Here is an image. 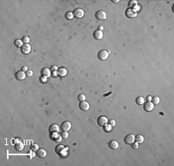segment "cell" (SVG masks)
<instances>
[{
    "mask_svg": "<svg viewBox=\"0 0 174 166\" xmlns=\"http://www.w3.org/2000/svg\"><path fill=\"white\" fill-rule=\"evenodd\" d=\"M67 70L64 68V67H60V68H59L58 70H57V74L58 76H61V77H63V76H65L67 75Z\"/></svg>",
    "mask_w": 174,
    "mask_h": 166,
    "instance_id": "obj_19",
    "label": "cell"
},
{
    "mask_svg": "<svg viewBox=\"0 0 174 166\" xmlns=\"http://www.w3.org/2000/svg\"><path fill=\"white\" fill-rule=\"evenodd\" d=\"M112 2H114V3H117V2H119V0H112Z\"/></svg>",
    "mask_w": 174,
    "mask_h": 166,
    "instance_id": "obj_38",
    "label": "cell"
},
{
    "mask_svg": "<svg viewBox=\"0 0 174 166\" xmlns=\"http://www.w3.org/2000/svg\"><path fill=\"white\" fill-rule=\"evenodd\" d=\"M95 17L98 20H104L107 17V14L103 10H99L95 13Z\"/></svg>",
    "mask_w": 174,
    "mask_h": 166,
    "instance_id": "obj_4",
    "label": "cell"
},
{
    "mask_svg": "<svg viewBox=\"0 0 174 166\" xmlns=\"http://www.w3.org/2000/svg\"><path fill=\"white\" fill-rule=\"evenodd\" d=\"M57 70H58V68H57V66H52L50 67V71H51V73L57 72Z\"/></svg>",
    "mask_w": 174,
    "mask_h": 166,
    "instance_id": "obj_32",
    "label": "cell"
},
{
    "mask_svg": "<svg viewBox=\"0 0 174 166\" xmlns=\"http://www.w3.org/2000/svg\"><path fill=\"white\" fill-rule=\"evenodd\" d=\"M85 99H86V97H85V94H80L78 96V100H79L80 102V101H85Z\"/></svg>",
    "mask_w": 174,
    "mask_h": 166,
    "instance_id": "obj_30",
    "label": "cell"
},
{
    "mask_svg": "<svg viewBox=\"0 0 174 166\" xmlns=\"http://www.w3.org/2000/svg\"><path fill=\"white\" fill-rule=\"evenodd\" d=\"M132 148L137 149L138 147H139V143H138V142H133V143L132 144Z\"/></svg>",
    "mask_w": 174,
    "mask_h": 166,
    "instance_id": "obj_34",
    "label": "cell"
},
{
    "mask_svg": "<svg viewBox=\"0 0 174 166\" xmlns=\"http://www.w3.org/2000/svg\"><path fill=\"white\" fill-rule=\"evenodd\" d=\"M108 56H109V53L105 50H102L101 51L98 52V59H100L101 60H105L108 58Z\"/></svg>",
    "mask_w": 174,
    "mask_h": 166,
    "instance_id": "obj_2",
    "label": "cell"
},
{
    "mask_svg": "<svg viewBox=\"0 0 174 166\" xmlns=\"http://www.w3.org/2000/svg\"><path fill=\"white\" fill-rule=\"evenodd\" d=\"M36 154L39 158H45L46 155V150L43 149V148H39L36 152Z\"/></svg>",
    "mask_w": 174,
    "mask_h": 166,
    "instance_id": "obj_14",
    "label": "cell"
},
{
    "mask_svg": "<svg viewBox=\"0 0 174 166\" xmlns=\"http://www.w3.org/2000/svg\"><path fill=\"white\" fill-rule=\"evenodd\" d=\"M64 149H65V147L63 144H58V145H57L55 147V152L57 154H58V155H60L62 152H64Z\"/></svg>",
    "mask_w": 174,
    "mask_h": 166,
    "instance_id": "obj_18",
    "label": "cell"
},
{
    "mask_svg": "<svg viewBox=\"0 0 174 166\" xmlns=\"http://www.w3.org/2000/svg\"><path fill=\"white\" fill-rule=\"evenodd\" d=\"M30 148H31V150H32L33 152H36V151L39 149V145H38V144H33L31 145Z\"/></svg>",
    "mask_w": 174,
    "mask_h": 166,
    "instance_id": "obj_27",
    "label": "cell"
},
{
    "mask_svg": "<svg viewBox=\"0 0 174 166\" xmlns=\"http://www.w3.org/2000/svg\"><path fill=\"white\" fill-rule=\"evenodd\" d=\"M27 70H28V69H27V67H26V66H24L22 67V71H23V72H26Z\"/></svg>",
    "mask_w": 174,
    "mask_h": 166,
    "instance_id": "obj_35",
    "label": "cell"
},
{
    "mask_svg": "<svg viewBox=\"0 0 174 166\" xmlns=\"http://www.w3.org/2000/svg\"><path fill=\"white\" fill-rule=\"evenodd\" d=\"M108 124H109L111 127H114L115 124H116V123H115V121H114V120L111 119V120H110V121H108Z\"/></svg>",
    "mask_w": 174,
    "mask_h": 166,
    "instance_id": "obj_29",
    "label": "cell"
},
{
    "mask_svg": "<svg viewBox=\"0 0 174 166\" xmlns=\"http://www.w3.org/2000/svg\"><path fill=\"white\" fill-rule=\"evenodd\" d=\"M135 136L133 134H129L125 137L124 141H125V143L127 144H132L135 141Z\"/></svg>",
    "mask_w": 174,
    "mask_h": 166,
    "instance_id": "obj_7",
    "label": "cell"
},
{
    "mask_svg": "<svg viewBox=\"0 0 174 166\" xmlns=\"http://www.w3.org/2000/svg\"><path fill=\"white\" fill-rule=\"evenodd\" d=\"M108 146H109V147L111 149H117L119 145L118 141H116L115 140H111L109 142V144H108Z\"/></svg>",
    "mask_w": 174,
    "mask_h": 166,
    "instance_id": "obj_17",
    "label": "cell"
},
{
    "mask_svg": "<svg viewBox=\"0 0 174 166\" xmlns=\"http://www.w3.org/2000/svg\"><path fill=\"white\" fill-rule=\"evenodd\" d=\"M26 73L22 71V70H20V71H17L15 74V77L16 78V80H18V81H23V80L26 78Z\"/></svg>",
    "mask_w": 174,
    "mask_h": 166,
    "instance_id": "obj_11",
    "label": "cell"
},
{
    "mask_svg": "<svg viewBox=\"0 0 174 166\" xmlns=\"http://www.w3.org/2000/svg\"><path fill=\"white\" fill-rule=\"evenodd\" d=\"M154 105L153 103L151 102V101H147V102H145L144 103V110L146 112H149V111H152V110H153L154 108Z\"/></svg>",
    "mask_w": 174,
    "mask_h": 166,
    "instance_id": "obj_8",
    "label": "cell"
},
{
    "mask_svg": "<svg viewBox=\"0 0 174 166\" xmlns=\"http://www.w3.org/2000/svg\"><path fill=\"white\" fill-rule=\"evenodd\" d=\"M49 131H50V133L57 134L59 133V132H60V128H59V126L57 124H51L50 126Z\"/></svg>",
    "mask_w": 174,
    "mask_h": 166,
    "instance_id": "obj_9",
    "label": "cell"
},
{
    "mask_svg": "<svg viewBox=\"0 0 174 166\" xmlns=\"http://www.w3.org/2000/svg\"><path fill=\"white\" fill-rule=\"evenodd\" d=\"M40 74H41V76H43V77L48 78V77H50L52 73L50 71V69L44 67V68H43L41 70V71H40Z\"/></svg>",
    "mask_w": 174,
    "mask_h": 166,
    "instance_id": "obj_5",
    "label": "cell"
},
{
    "mask_svg": "<svg viewBox=\"0 0 174 166\" xmlns=\"http://www.w3.org/2000/svg\"><path fill=\"white\" fill-rule=\"evenodd\" d=\"M71 128V124L69 121H64L61 124L60 129L62 131H68Z\"/></svg>",
    "mask_w": 174,
    "mask_h": 166,
    "instance_id": "obj_10",
    "label": "cell"
},
{
    "mask_svg": "<svg viewBox=\"0 0 174 166\" xmlns=\"http://www.w3.org/2000/svg\"><path fill=\"white\" fill-rule=\"evenodd\" d=\"M137 5H138V2L135 1V0H132V1L129 2V7L131 9L137 6Z\"/></svg>",
    "mask_w": 174,
    "mask_h": 166,
    "instance_id": "obj_25",
    "label": "cell"
},
{
    "mask_svg": "<svg viewBox=\"0 0 174 166\" xmlns=\"http://www.w3.org/2000/svg\"><path fill=\"white\" fill-rule=\"evenodd\" d=\"M147 101H151V100H152V97H151V96H147Z\"/></svg>",
    "mask_w": 174,
    "mask_h": 166,
    "instance_id": "obj_37",
    "label": "cell"
},
{
    "mask_svg": "<svg viewBox=\"0 0 174 166\" xmlns=\"http://www.w3.org/2000/svg\"><path fill=\"white\" fill-rule=\"evenodd\" d=\"M125 16L128 18H130V19H133V18H135L137 16V13L133 9L128 8L125 10Z\"/></svg>",
    "mask_w": 174,
    "mask_h": 166,
    "instance_id": "obj_3",
    "label": "cell"
},
{
    "mask_svg": "<svg viewBox=\"0 0 174 166\" xmlns=\"http://www.w3.org/2000/svg\"><path fill=\"white\" fill-rule=\"evenodd\" d=\"M22 41H23V43L24 44H27V43H30V37L28 36H23V38H22Z\"/></svg>",
    "mask_w": 174,
    "mask_h": 166,
    "instance_id": "obj_26",
    "label": "cell"
},
{
    "mask_svg": "<svg viewBox=\"0 0 174 166\" xmlns=\"http://www.w3.org/2000/svg\"><path fill=\"white\" fill-rule=\"evenodd\" d=\"M26 75L27 77H30V76H33V71H32V70H28L26 72Z\"/></svg>",
    "mask_w": 174,
    "mask_h": 166,
    "instance_id": "obj_33",
    "label": "cell"
},
{
    "mask_svg": "<svg viewBox=\"0 0 174 166\" xmlns=\"http://www.w3.org/2000/svg\"><path fill=\"white\" fill-rule=\"evenodd\" d=\"M93 36H94V38L97 40H100L102 38H103V33L102 31H100V30H95L93 33Z\"/></svg>",
    "mask_w": 174,
    "mask_h": 166,
    "instance_id": "obj_15",
    "label": "cell"
},
{
    "mask_svg": "<svg viewBox=\"0 0 174 166\" xmlns=\"http://www.w3.org/2000/svg\"><path fill=\"white\" fill-rule=\"evenodd\" d=\"M79 107L84 111H87V110H88L89 108H90V105L88 102H86V101H80V104H79Z\"/></svg>",
    "mask_w": 174,
    "mask_h": 166,
    "instance_id": "obj_13",
    "label": "cell"
},
{
    "mask_svg": "<svg viewBox=\"0 0 174 166\" xmlns=\"http://www.w3.org/2000/svg\"><path fill=\"white\" fill-rule=\"evenodd\" d=\"M74 16L77 18V19H81V18L84 16V15H85V12L83 11V9L80 8H77L76 9H74Z\"/></svg>",
    "mask_w": 174,
    "mask_h": 166,
    "instance_id": "obj_6",
    "label": "cell"
},
{
    "mask_svg": "<svg viewBox=\"0 0 174 166\" xmlns=\"http://www.w3.org/2000/svg\"><path fill=\"white\" fill-rule=\"evenodd\" d=\"M74 17V13L72 12H67V13H66V14H65V18H66V19H67V20L72 19Z\"/></svg>",
    "mask_w": 174,
    "mask_h": 166,
    "instance_id": "obj_23",
    "label": "cell"
},
{
    "mask_svg": "<svg viewBox=\"0 0 174 166\" xmlns=\"http://www.w3.org/2000/svg\"><path fill=\"white\" fill-rule=\"evenodd\" d=\"M60 136L62 137L63 139H66V138H68V133L67 131H62L60 133Z\"/></svg>",
    "mask_w": 174,
    "mask_h": 166,
    "instance_id": "obj_28",
    "label": "cell"
},
{
    "mask_svg": "<svg viewBox=\"0 0 174 166\" xmlns=\"http://www.w3.org/2000/svg\"><path fill=\"white\" fill-rule=\"evenodd\" d=\"M159 101H160V99H159V97L158 96H155L153 97H152L151 102L153 103V104H158L159 103Z\"/></svg>",
    "mask_w": 174,
    "mask_h": 166,
    "instance_id": "obj_24",
    "label": "cell"
},
{
    "mask_svg": "<svg viewBox=\"0 0 174 166\" xmlns=\"http://www.w3.org/2000/svg\"><path fill=\"white\" fill-rule=\"evenodd\" d=\"M108 120L106 117H104V116H100V117H98L97 119L98 124L99 126H101V127H105V126L108 124Z\"/></svg>",
    "mask_w": 174,
    "mask_h": 166,
    "instance_id": "obj_1",
    "label": "cell"
},
{
    "mask_svg": "<svg viewBox=\"0 0 174 166\" xmlns=\"http://www.w3.org/2000/svg\"><path fill=\"white\" fill-rule=\"evenodd\" d=\"M14 147H15V150L18 151V152H20V151H22L23 149L24 145H23V144L20 141H16V142L15 143Z\"/></svg>",
    "mask_w": 174,
    "mask_h": 166,
    "instance_id": "obj_16",
    "label": "cell"
},
{
    "mask_svg": "<svg viewBox=\"0 0 174 166\" xmlns=\"http://www.w3.org/2000/svg\"><path fill=\"white\" fill-rule=\"evenodd\" d=\"M14 45H15V47L21 48L23 46V41H22V39H15V41H14Z\"/></svg>",
    "mask_w": 174,
    "mask_h": 166,
    "instance_id": "obj_20",
    "label": "cell"
},
{
    "mask_svg": "<svg viewBox=\"0 0 174 166\" xmlns=\"http://www.w3.org/2000/svg\"><path fill=\"white\" fill-rule=\"evenodd\" d=\"M98 30H100V31H102V30L104 29V27L102 26H98Z\"/></svg>",
    "mask_w": 174,
    "mask_h": 166,
    "instance_id": "obj_36",
    "label": "cell"
},
{
    "mask_svg": "<svg viewBox=\"0 0 174 166\" xmlns=\"http://www.w3.org/2000/svg\"><path fill=\"white\" fill-rule=\"evenodd\" d=\"M54 138V141H57V142H60V141H61V140H62V137L60 136V134H57V136H56Z\"/></svg>",
    "mask_w": 174,
    "mask_h": 166,
    "instance_id": "obj_31",
    "label": "cell"
},
{
    "mask_svg": "<svg viewBox=\"0 0 174 166\" xmlns=\"http://www.w3.org/2000/svg\"><path fill=\"white\" fill-rule=\"evenodd\" d=\"M135 102H136V104H139V105H142V104H144V103H145L144 97H142V96L138 97L135 99Z\"/></svg>",
    "mask_w": 174,
    "mask_h": 166,
    "instance_id": "obj_21",
    "label": "cell"
},
{
    "mask_svg": "<svg viewBox=\"0 0 174 166\" xmlns=\"http://www.w3.org/2000/svg\"><path fill=\"white\" fill-rule=\"evenodd\" d=\"M31 51V47L30 44H23V47H21V53L23 54H28Z\"/></svg>",
    "mask_w": 174,
    "mask_h": 166,
    "instance_id": "obj_12",
    "label": "cell"
},
{
    "mask_svg": "<svg viewBox=\"0 0 174 166\" xmlns=\"http://www.w3.org/2000/svg\"><path fill=\"white\" fill-rule=\"evenodd\" d=\"M135 141L138 143H142L144 141V137L142 134H138L135 137Z\"/></svg>",
    "mask_w": 174,
    "mask_h": 166,
    "instance_id": "obj_22",
    "label": "cell"
}]
</instances>
